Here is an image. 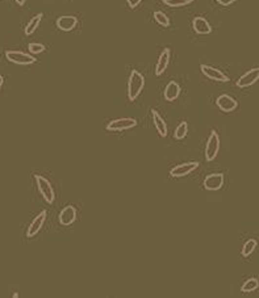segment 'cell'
I'll return each mask as SVG.
<instances>
[{
	"instance_id": "cell-5",
	"label": "cell",
	"mask_w": 259,
	"mask_h": 298,
	"mask_svg": "<svg viewBox=\"0 0 259 298\" xmlns=\"http://www.w3.org/2000/svg\"><path fill=\"white\" fill-rule=\"evenodd\" d=\"M137 126V120L132 119V117H124V119L112 120L111 123H107V132H124V130H129L133 127Z\"/></svg>"
},
{
	"instance_id": "cell-6",
	"label": "cell",
	"mask_w": 259,
	"mask_h": 298,
	"mask_svg": "<svg viewBox=\"0 0 259 298\" xmlns=\"http://www.w3.org/2000/svg\"><path fill=\"white\" fill-rule=\"evenodd\" d=\"M199 163L198 162H188V163H182L179 166H175L174 168L170 170V176L174 179H180V177H185L189 174H192L198 170Z\"/></svg>"
},
{
	"instance_id": "cell-25",
	"label": "cell",
	"mask_w": 259,
	"mask_h": 298,
	"mask_svg": "<svg viewBox=\"0 0 259 298\" xmlns=\"http://www.w3.org/2000/svg\"><path fill=\"white\" fill-rule=\"evenodd\" d=\"M142 1H144V0H127V4L130 9H134V8H137V7H138Z\"/></svg>"
},
{
	"instance_id": "cell-3",
	"label": "cell",
	"mask_w": 259,
	"mask_h": 298,
	"mask_svg": "<svg viewBox=\"0 0 259 298\" xmlns=\"http://www.w3.org/2000/svg\"><path fill=\"white\" fill-rule=\"evenodd\" d=\"M220 151V136L216 130H211V134L208 137L205 145V160L206 162H212L217 158Z\"/></svg>"
},
{
	"instance_id": "cell-23",
	"label": "cell",
	"mask_w": 259,
	"mask_h": 298,
	"mask_svg": "<svg viewBox=\"0 0 259 298\" xmlns=\"http://www.w3.org/2000/svg\"><path fill=\"white\" fill-rule=\"evenodd\" d=\"M193 0H163V4H166L170 8H182L185 5L192 4Z\"/></svg>"
},
{
	"instance_id": "cell-17",
	"label": "cell",
	"mask_w": 259,
	"mask_h": 298,
	"mask_svg": "<svg viewBox=\"0 0 259 298\" xmlns=\"http://www.w3.org/2000/svg\"><path fill=\"white\" fill-rule=\"evenodd\" d=\"M180 95V86L176 82H174V80H171V82H168V84L166 86V88H165V93H163V96H165V100L168 101V103H172V101H175L178 97H179Z\"/></svg>"
},
{
	"instance_id": "cell-7",
	"label": "cell",
	"mask_w": 259,
	"mask_h": 298,
	"mask_svg": "<svg viewBox=\"0 0 259 298\" xmlns=\"http://www.w3.org/2000/svg\"><path fill=\"white\" fill-rule=\"evenodd\" d=\"M200 71L204 76H206L208 79L213 80V82H219V83H226L229 82V76L224 74L222 71L216 69V67L208 66V65H202L200 66Z\"/></svg>"
},
{
	"instance_id": "cell-4",
	"label": "cell",
	"mask_w": 259,
	"mask_h": 298,
	"mask_svg": "<svg viewBox=\"0 0 259 298\" xmlns=\"http://www.w3.org/2000/svg\"><path fill=\"white\" fill-rule=\"evenodd\" d=\"M5 58L8 59L11 63L15 65H20V66H29L37 62L36 57H33L32 54H27L24 52H18V50H8L5 53Z\"/></svg>"
},
{
	"instance_id": "cell-1",
	"label": "cell",
	"mask_w": 259,
	"mask_h": 298,
	"mask_svg": "<svg viewBox=\"0 0 259 298\" xmlns=\"http://www.w3.org/2000/svg\"><path fill=\"white\" fill-rule=\"evenodd\" d=\"M144 88H145V76L141 74L140 71L133 70L128 79V99L134 101L144 91Z\"/></svg>"
},
{
	"instance_id": "cell-15",
	"label": "cell",
	"mask_w": 259,
	"mask_h": 298,
	"mask_svg": "<svg viewBox=\"0 0 259 298\" xmlns=\"http://www.w3.org/2000/svg\"><path fill=\"white\" fill-rule=\"evenodd\" d=\"M170 58H171V50L166 48L161 53V55L158 57V61L155 63V75L157 76H161L167 70L168 63H170Z\"/></svg>"
},
{
	"instance_id": "cell-20",
	"label": "cell",
	"mask_w": 259,
	"mask_h": 298,
	"mask_svg": "<svg viewBox=\"0 0 259 298\" xmlns=\"http://www.w3.org/2000/svg\"><path fill=\"white\" fill-rule=\"evenodd\" d=\"M257 245H258V242L255 241V239H249V241L243 245V247H242L241 255L243 258H249V256L255 251Z\"/></svg>"
},
{
	"instance_id": "cell-12",
	"label": "cell",
	"mask_w": 259,
	"mask_h": 298,
	"mask_svg": "<svg viewBox=\"0 0 259 298\" xmlns=\"http://www.w3.org/2000/svg\"><path fill=\"white\" fill-rule=\"evenodd\" d=\"M75 219H76V209L71 205L63 208L58 215V221L62 226H71L75 222Z\"/></svg>"
},
{
	"instance_id": "cell-22",
	"label": "cell",
	"mask_w": 259,
	"mask_h": 298,
	"mask_svg": "<svg viewBox=\"0 0 259 298\" xmlns=\"http://www.w3.org/2000/svg\"><path fill=\"white\" fill-rule=\"evenodd\" d=\"M187 133H188V123H185V121H183V123H180L179 125L176 126L174 137H175V140H185V136H187Z\"/></svg>"
},
{
	"instance_id": "cell-28",
	"label": "cell",
	"mask_w": 259,
	"mask_h": 298,
	"mask_svg": "<svg viewBox=\"0 0 259 298\" xmlns=\"http://www.w3.org/2000/svg\"><path fill=\"white\" fill-rule=\"evenodd\" d=\"M3 84H4V76L0 75V91H1V88H3Z\"/></svg>"
},
{
	"instance_id": "cell-27",
	"label": "cell",
	"mask_w": 259,
	"mask_h": 298,
	"mask_svg": "<svg viewBox=\"0 0 259 298\" xmlns=\"http://www.w3.org/2000/svg\"><path fill=\"white\" fill-rule=\"evenodd\" d=\"M15 1H16V4L20 5V7H22V5L25 4V1H27V0H15Z\"/></svg>"
},
{
	"instance_id": "cell-19",
	"label": "cell",
	"mask_w": 259,
	"mask_h": 298,
	"mask_svg": "<svg viewBox=\"0 0 259 298\" xmlns=\"http://www.w3.org/2000/svg\"><path fill=\"white\" fill-rule=\"evenodd\" d=\"M258 288H259L258 279H257V277H250V279H247V280L242 284L241 292H243V293H253V292H255Z\"/></svg>"
},
{
	"instance_id": "cell-16",
	"label": "cell",
	"mask_w": 259,
	"mask_h": 298,
	"mask_svg": "<svg viewBox=\"0 0 259 298\" xmlns=\"http://www.w3.org/2000/svg\"><path fill=\"white\" fill-rule=\"evenodd\" d=\"M151 119H153L154 126H155V130L158 132L159 136L162 137V138H166L168 130H167L166 121L162 119V116L155 109H151Z\"/></svg>"
},
{
	"instance_id": "cell-11",
	"label": "cell",
	"mask_w": 259,
	"mask_h": 298,
	"mask_svg": "<svg viewBox=\"0 0 259 298\" xmlns=\"http://www.w3.org/2000/svg\"><path fill=\"white\" fill-rule=\"evenodd\" d=\"M259 79V69L255 67V69H251V70L246 71L245 74L240 76L237 80V87L238 88H247L250 86H254Z\"/></svg>"
},
{
	"instance_id": "cell-26",
	"label": "cell",
	"mask_w": 259,
	"mask_h": 298,
	"mask_svg": "<svg viewBox=\"0 0 259 298\" xmlns=\"http://www.w3.org/2000/svg\"><path fill=\"white\" fill-rule=\"evenodd\" d=\"M215 1H217L220 5H222V7H229V5L234 4L237 0H215Z\"/></svg>"
},
{
	"instance_id": "cell-2",
	"label": "cell",
	"mask_w": 259,
	"mask_h": 298,
	"mask_svg": "<svg viewBox=\"0 0 259 298\" xmlns=\"http://www.w3.org/2000/svg\"><path fill=\"white\" fill-rule=\"evenodd\" d=\"M35 181L36 185H37V189H38V192H40V194L42 196V198H44L48 204H53L56 194H54V189L53 187H52V184H50V181L41 175H35Z\"/></svg>"
},
{
	"instance_id": "cell-29",
	"label": "cell",
	"mask_w": 259,
	"mask_h": 298,
	"mask_svg": "<svg viewBox=\"0 0 259 298\" xmlns=\"http://www.w3.org/2000/svg\"><path fill=\"white\" fill-rule=\"evenodd\" d=\"M18 293H14V298H18Z\"/></svg>"
},
{
	"instance_id": "cell-13",
	"label": "cell",
	"mask_w": 259,
	"mask_h": 298,
	"mask_svg": "<svg viewBox=\"0 0 259 298\" xmlns=\"http://www.w3.org/2000/svg\"><path fill=\"white\" fill-rule=\"evenodd\" d=\"M192 29L195 33L202 35H211L212 33V27L211 24L208 22L205 18H202V16H196V18L192 20Z\"/></svg>"
},
{
	"instance_id": "cell-9",
	"label": "cell",
	"mask_w": 259,
	"mask_h": 298,
	"mask_svg": "<svg viewBox=\"0 0 259 298\" xmlns=\"http://www.w3.org/2000/svg\"><path fill=\"white\" fill-rule=\"evenodd\" d=\"M224 181H225L224 174L216 172V174H211V175L206 176L205 179H204V183H203V187H204L206 191L215 192V191H220V189L222 188Z\"/></svg>"
},
{
	"instance_id": "cell-18",
	"label": "cell",
	"mask_w": 259,
	"mask_h": 298,
	"mask_svg": "<svg viewBox=\"0 0 259 298\" xmlns=\"http://www.w3.org/2000/svg\"><path fill=\"white\" fill-rule=\"evenodd\" d=\"M42 18H44V15L42 14H38L36 15V16H33V18L28 21L27 27H25V35H33L36 31H37V28H38V25H40L41 20H42Z\"/></svg>"
},
{
	"instance_id": "cell-14",
	"label": "cell",
	"mask_w": 259,
	"mask_h": 298,
	"mask_svg": "<svg viewBox=\"0 0 259 298\" xmlns=\"http://www.w3.org/2000/svg\"><path fill=\"white\" fill-rule=\"evenodd\" d=\"M57 28L62 32H71L74 31L76 25H78V18L71 15H65L61 18H57Z\"/></svg>"
},
{
	"instance_id": "cell-24",
	"label": "cell",
	"mask_w": 259,
	"mask_h": 298,
	"mask_svg": "<svg viewBox=\"0 0 259 298\" xmlns=\"http://www.w3.org/2000/svg\"><path fill=\"white\" fill-rule=\"evenodd\" d=\"M45 45L42 44H37V42H31L28 45V50L32 55H36V54H41L45 52Z\"/></svg>"
},
{
	"instance_id": "cell-8",
	"label": "cell",
	"mask_w": 259,
	"mask_h": 298,
	"mask_svg": "<svg viewBox=\"0 0 259 298\" xmlns=\"http://www.w3.org/2000/svg\"><path fill=\"white\" fill-rule=\"evenodd\" d=\"M46 215H48V213H46V210H42L40 211V214H37L33 218V221L31 222V225L28 226V230H27V238L28 239H31V238H35L38 232L41 231V228H44V224L45 221H46Z\"/></svg>"
},
{
	"instance_id": "cell-10",
	"label": "cell",
	"mask_w": 259,
	"mask_h": 298,
	"mask_svg": "<svg viewBox=\"0 0 259 298\" xmlns=\"http://www.w3.org/2000/svg\"><path fill=\"white\" fill-rule=\"evenodd\" d=\"M216 105L219 106V109L224 113H230L233 110L237 109L238 103L236 99H233L232 96H229L226 93L224 95H220L217 99H216Z\"/></svg>"
},
{
	"instance_id": "cell-21",
	"label": "cell",
	"mask_w": 259,
	"mask_h": 298,
	"mask_svg": "<svg viewBox=\"0 0 259 298\" xmlns=\"http://www.w3.org/2000/svg\"><path fill=\"white\" fill-rule=\"evenodd\" d=\"M154 20H155V22L157 24H159L161 27L163 28H168L170 27V18H168V16H167L166 14H163V12H161V11H155L154 12Z\"/></svg>"
}]
</instances>
